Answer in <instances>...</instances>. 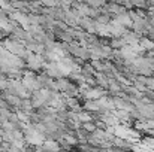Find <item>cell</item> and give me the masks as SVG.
<instances>
[{
  "label": "cell",
  "mask_w": 154,
  "mask_h": 152,
  "mask_svg": "<svg viewBox=\"0 0 154 152\" xmlns=\"http://www.w3.org/2000/svg\"><path fill=\"white\" fill-rule=\"evenodd\" d=\"M6 88H8V81L5 79V75H0V91L2 90L5 91Z\"/></svg>",
  "instance_id": "7a4b0ae2"
},
{
  "label": "cell",
  "mask_w": 154,
  "mask_h": 152,
  "mask_svg": "<svg viewBox=\"0 0 154 152\" xmlns=\"http://www.w3.org/2000/svg\"><path fill=\"white\" fill-rule=\"evenodd\" d=\"M44 149L48 152H57L58 151V145L54 142V140H45L44 143Z\"/></svg>",
  "instance_id": "6da1fadb"
},
{
  "label": "cell",
  "mask_w": 154,
  "mask_h": 152,
  "mask_svg": "<svg viewBox=\"0 0 154 152\" xmlns=\"http://www.w3.org/2000/svg\"><path fill=\"white\" fill-rule=\"evenodd\" d=\"M84 128H85V130H88V131H93V130H94V125H91V124H85V125H84Z\"/></svg>",
  "instance_id": "3957f363"
},
{
  "label": "cell",
  "mask_w": 154,
  "mask_h": 152,
  "mask_svg": "<svg viewBox=\"0 0 154 152\" xmlns=\"http://www.w3.org/2000/svg\"><path fill=\"white\" fill-rule=\"evenodd\" d=\"M3 36H5V33H3V31H2V30H0V39H2V37H3Z\"/></svg>",
  "instance_id": "277c9868"
}]
</instances>
